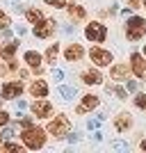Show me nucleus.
Listing matches in <instances>:
<instances>
[{"instance_id":"7ed1b4c3","label":"nucleus","mask_w":146,"mask_h":153,"mask_svg":"<svg viewBox=\"0 0 146 153\" xmlns=\"http://www.w3.org/2000/svg\"><path fill=\"white\" fill-rule=\"evenodd\" d=\"M84 37L89 39V41H105V37H107V30H105V25L103 23H89L87 30H84Z\"/></svg>"},{"instance_id":"423d86ee","label":"nucleus","mask_w":146,"mask_h":153,"mask_svg":"<svg viewBox=\"0 0 146 153\" xmlns=\"http://www.w3.org/2000/svg\"><path fill=\"white\" fill-rule=\"evenodd\" d=\"M133 71H135V76L139 78V80H144L146 82V59L142 57L139 53H133Z\"/></svg>"},{"instance_id":"f257e3e1","label":"nucleus","mask_w":146,"mask_h":153,"mask_svg":"<svg viewBox=\"0 0 146 153\" xmlns=\"http://www.w3.org/2000/svg\"><path fill=\"white\" fill-rule=\"evenodd\" d=\"M23 144H25L27 149H41L46 144V133L41 130V128H34V126H27L23 128Z\"/></svg>"},{"instance_id":"bb28decb","label":"nucleus","mask_w":146,"mask_h":153,"mask_svg":"<svg viewBox=\"0 0 146 153\" xmlns=\"http://www.w3.org/2000/svg\"><path fill=\"white\" fill-rule=\"evenodd\" d=\"M114 94L119 96V98H126V91L121 89V87H114Z\"/></svg>"},{"instance_id":"c85d7f7f","label":"nucleus","mask_w":146,"mask_h":153,"mask_svg":"<svg viewBox=\"0 0 146 153\" xmlns=\"http://www.w3.org/2000/svg\"><path fill=\"white\" fill-rule=\"evenodd\" d=\"M128 87H130V89L135 91V89H137V82H135V80H128Z\"/></svg>"},{"instance_id":"a211bd4d","label":"nucleus","mask_w":146,"mask_h":153,"mask_svg":"<svg viewBox=\"0 0 146 153\" xmlns=\"http://www.w3.org/2000/svg\"><path fill=\"white\" fill-rule=\"evenodd\" d=\"M69 12H71V16H73V19H84V9L82 7H78V5H69Z\"/></svg>"},{"instance_id":"f3484780","label":"nucleus","mask_w":146,"mask_h":153,"mask_svg":"<svg viewBox=\"0 0 146 153\" xmlns=\"http://www.w3.org/2000/svg\"><path fill=\"white\" fill-rule=\"evenodd\" d=\"M16 48H19V41H12L9 46H5V48H2V53H0V55H2V59H12L14 53H16Z\"/></svg>"},{"instance_id":"72a5a7b5","label":"nucleus","mask_w":146,"mask_h":153,"mask_svg":"<svg viewBox=\"0 0 146 153\" xmlns=\"http://www.w3.org/2000/svg\"><path fill=\"white\" fill-rule=\"evenodd\" d=\"M144 53H146V46H144Z\"/></svg>"},{"instance_id":"dca6fc26","label":"nucleus","mask_w":146,"mask_h":153,"mask_svg":"<svg viewBox=\"0 0 146 153\" xmlns=\"http://www.w3.org/2000/svg\"><path fill=\"white\" fill-rule=\"evenodd\" d=\"M116 130H119V133H123V130H128V128H130V117L128 114H121V117H116Z\"/></svg>"},{"instance_id":"2f4dec72","label":"nucleus","mask_w":146,"mask_h":153,"mask_svg":"<svg viewBox=\"0 0 146 153\" xmlns=\"http://www.w3.org/2000/svg\"><path fill=\"white\" fill-rule=\"evenodd\" d=\"M142 149H144V151H146V140H144V142H142Z\"/></svg>"},{"instance_id":"9b49d317","label":"nucleus","mask_w":146,"mask_h":153,"mask_svg":"<svg viewBox=\"0 0 146 153\" xmlns=\"http://www.w3.org/2000/svg\"><path fill=\"white\" fill-rule=\"evenodd\" d=\"M30 94L37 96V98H46V96H48V85H46L44 80H34V82L30 85Z\"/></svg>"},{"instance_id":"f03ea898","label":"nucleus","mask_w":146,"mask_h":153,"mask_svg":"<svg viewBox=\"0 0 146 153\" xmlns=\"http://www.w3.org/2000/svg\"><path fill=\"white\" fill-rule=\"evenodd\" d=\"M144 34H146V21L139 19V16H130V19H128V25H126V37L137 41V39H142Z\"/></svg>"},{"instance_id":"5701e85b","label":"nucleus","mask_w":146,"mask_h":153,"mask_svg":"<svg viewBox=\"0 0 146 153\" xmlns=\"http://www.w3.org/2000/svg\"><path fill=\"white\" fill-rule=\"evenodd\" d=\"M7 25H9V16H7V14L0 9V30H5Z\"/></svg>"},{"instance_id":"9d476101","label":"nucleus","mask_w":146,"mask_h":153,"mask_svg":"<svg viewBox=\"0 0 146 153\" xmlns=\"http://www.w3.org/2000/svg\"><path fill=\"white\" fill-rule=\"evenodd\" d=\"M82 55H84V48H82L80 44H71V46H66V51H64L66 62H78Z\"/></svg>"},{"instance_id":"0eeeda50","label":"nucleus","mask_w":146,"mask_h":153,"mask_svg":"<svg viewBox=\"0 0 146 153\" xmlns=\"http://www.w3.org/2000/svg\"><path fill=\"white\" fill-rule=\"evenodd\" d=\"M53 32H55V23L53 21H39L37 23V27H34V34H37L39 39H46V37H50Z\"/></svg>"},{"instance_id":"b1692460","label":"nucleus","mask_w":146,"mask_h":153,"mask_svg":"<svg viewBox=\"0 0 146 153\" xmlns=\"http://www.w3.org/2000/svg\"><path fill=\"white\" fill-rule=\"evenodd\" d=\"M46 5H50V7H69L66 0H46Z\"/></svg>"},{"instance_id":"20e7f679","label":"nucleus","mask_w":146,"mask_h":153,"mask_svg":"<svg viewBox=\"0 0 146 153\" xmlns=\"http://www.w3.org/2000/svg\"><path fill=\"white\" fill-rule=\"evenodd\" d=\"M48 133L55 135V137H64V135L69 133V119L64 114H59L57 119H53V121L48 123Z\"/></svg>"},{"instance_id":"4468645a","label":"nucleus","mask_w":146,"mask_h":153,"mask_svg":"<svg viewBox=\"0 0 146 153\" xmlns=\"http://www.w3.org/2000/svg\"><path fill=\"white\" fill-rule=\"evenodd\" d=\"M128 73H130V69H128L126 64H119V66L112 69V78L114 80H123V78H128Z\"/></svg>"},{"instance_id":"412c9836","label":"nucleus","mask_w":146,"mask_h":153,"mask_svg":"<svg viewBox=\"0 0 146 153\" xmlns=\"http://www.w3.org/2000/svg\"><path fill=\"white\" fill-rule=\"evenodd\" d=\"M135 105L139 110H146V94H137L135 96Z\"/></svg>"},{"instance_id":"6ab92c4d","label":"nucleus","mask_w":146,"mask_h":153,"mask_svg":"<svg viewBox=\"0 0 146 153\" xmlns=\"http://www.w3.org/2000/svg\"><path fill=\"white\" fill-rule=\"evenodd\" d=\"M57 53H59V46H57V44H53L50 48H48V53H46V59L53 64L55 59H57Z\"/></svg>"},{"instance_id":"1a4fd4ad","label":"nucleus","mask_w":146,"mask_h":153,"mask_svg":"<svg viewBox=\"0 0 146 153\" xmlns=\"http://www.w3.org/2000/svg\"><path fill=\"white\" fill-rule=\"evenodd\" d=\"M32 112H34V117L44 119V117H50L53 114V105L48 101H37V103H32Z\"/></svg>"},{"instance_id":"cd10ccee","label":"nucleus","mask_w":146,"mask_h":153,"mask_svg":"<svg viewBox=\"0 0 146 153\" xmlns=\"http://www.w3.org/2000/svg\"><path fill=\"white\" fill-rule=\"evenodd\" d=\"M114 149H121V151H126V144H123V142H114Z\"/></svg>"},{"instance_id":"a878e982","label":"nucleus","mask_w":146,"mask_h":153,"mask_svg":"<svg viewBox=\"0 0 146 153\" xmlns=\"http://www.w3.org/2000/svg\"><path fill=\"white\" fill-rule=\"evenodd\" d=\"M7 123H9V114L0 110V126H7Z\"/></svg>"},{"instance_id":"473e14b6","label":"nucleus","mask_w":146,"mask_h":153,"mask_svg":"<svg viewBox=\"0 0 146 153\" xmlns=\"http://www.w3.org/2000/svg\"><path fill=\"white\" fill-rule=\"evenodd\" d=\"M144 7H146V0H144Z\"/></svg>"},{"instance_id":"4be33fe9","label":"nucleus","mask_w":146,"mask_h":153,"mask_svg":"<svg viewBox=\"0 0 146 153\" xmlns=\"http://www.w3.org/2000/svg\"><path fill=\"white\" fill-rule=\"evenodd\" d=\"M59 94H62L64 98H73V96H76V89H73V87H59Z\"/></svg>"},{"instance_id":"ddd939ff","label":"nucleus","mask_w":146,"mask_h":153,"mask_svg":"<svg viewBox=\"0 0 146 153\" xmlns=\"http://www.w3.org/2000/svg\"><path fill=\"white\" fill-rule=\"evenodd\" d=\"M82 80H84L87 85H98L103 78H101V73H98V71H84V73H82Z\"/></svg>"},{"instance_id":"2eb2a0df","label":"nucleus","mask_w":146,"mask_h":153,"mask_svg":"<svg viewBox=\"0 0 146 153\" xmlns=\"http://www.w3.org/2000/svg\"><path fill=\"white\" fill-rule=\"evenodd\" d=\"M25 62L30 64L32 69H39V64H41V55H39V53H34V51H27V53H25Z\"/></svg>"},{"instance_id":"c756f323","label":"nucleus","mask_w":146,"mask_h":153,"mask_svg":"<svg viewBox=\"0 0 146 153\" xmlns=\"http://www.w3.org/2000/svg\"><path fill=\"white\" fill-rule=\"evenodd\" d=\"M21 126L27 128V126H32V123H30V119H21Z\"/></svg>"},{"instance_id":"f8f14e48","label":"nucleus","mask_w":146,"mask_h":153,"mask_svg":"<svg viewBox=\"0 0 146 153\" xmlns=\"http://www.w3.org/2000/svg\"><path fill=\"white\" fill-rule=\"evenodd\" d=\"M96 105H98V98H96L94 94H87V96L82 98V103L78 105V112H80V114H84V112H89V110H94Z\"/></svg>"},{"instance_id":"39448f33","label":"nucleus","mask_w":146,"mask_h":153,"mask_svg":"<svg viewBox=\"0 0 146 153\" xmlns=\"http://www.w3.org/2000/svg\"><path fill=\"white\" fill-rule=\"evenodd\" d=\"M89 57H91V62H94V64H98V66H107V64L112 62V53L103 51V48H91Z\"/></svg>"},{"instance_id":"7c9ffc66","label":"nucleus","mask_w":146,"mask_h":153,"mask_svg":"<svg viewBox=\"0 0 146 153\" xmlns=\"http://www.w3.org/2000/svg\"><path fill=\"white\" fill-rule=\"evenodd\" d=\"M130 2H133V9H135V7H137V0H130Z\"/></svg>"},{"instance_id":"393cba45","label":"nucleus","mask_w":146,"mask_h":153,"mask_svg":"<svg viewBox=\"0 0 146 153\" xmlns=\"http://www.w3.org/2000/svg\"><path fill=\"white\" fill-rule=\"evenodd\" d=\"M2 149H7V151H23V146H19V144H12V142L2 144Z\"/></svg>"},{"instance_id":"6e6552de","label":"nucleus","mask_w":146,"mask_h":153,"mask_svg":"<svg viewBox=\"0 0 146 153\" xmlns=\"http://www.w3.org/2000/svg\"><path fill=\"white\" fill-rule=\"evenodd\" d=\"M23 94V82L14 80V82H7L2 87V98H16V96Z\"/></svg>"},{"instance_id":"aec40b11","label":"nucleus","mask_w":146,"mask_h":153,"mask_svg":"<svg viewBox=\"0 0 146 153\" xmlns=\"http://www.w3.org/2000/svg\"><path fill=\"white\" fill-rule=\"evenodd\" d=\"M25 16H27V21H30V23H34V25H37L39 21H44V16H41V12H37V9H30V12H27Z\"/></svg>"}]
</instances>
